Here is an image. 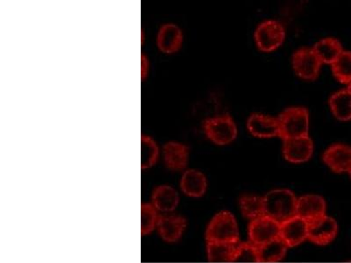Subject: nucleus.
Returning <instances> with one entry per match:
<instances>
[{"mask_svg": "<svg viewBox=\"0 0 351 263\" xmlns=\"http://www.w3.org/2000/svg\"><path fill=\"white\" fill-rule=\"evenodd\" d=\"M298 197L288 189H276L263 196L265 214L281 224L296 216Z\"/></svg>", "mask_w": 351, "mask_h": 263, "instance_id": "obj_1", "label": "nucleus"}, {"mask_svg": "<svg viewBox=\"0 0 351 263\" xmlns=\"http://www.w3.org/2000/svg\"><path fill=\"white\" fill-rule=\"evenodd\" d=\"M206 242H240L239 227L236 217L228 211L216 214L206 229Z\"/></svg>", "mask_w": 351, "mask_h": 263, "instance_id": "obj_2", "label": "nucleus"}, {"mask_svg": "<svg viewBox=\"0 0 351 263\" xmlns=\"http://www.w3.org/2000/svg\"><path fill=\"white\" fill-rule=\"evenodd\" d=\"M278 121L282 139L309 136L310 115L306 108L295 106L285 109Z\"/></svg>", "mask_w": 351, "mask_h": 263, "instance_id": "obj_3", "label": "nucleus"}, {"mask_svg": "<svg viewBox=\"0 0 351 263\" xmlns=\"http://www.w3.org/2000/svg\"><path fill=\"white\" fill-rule=\"evenodd\" d=\"M203 129L206 137L216 145H228L237 136V125L228 114L208 118L204 122Z\"/></svg>", "mask_w": 351, "mask_h": 263, "instance_id": "obj_4", "label": "nucleus"}, {"mask_svg": "<svg viewBox=\"0 0 351 263\" xmlns=\"http://www.w3.org/2000/svg\"><path fill=\"white\" fill-rule=\"evenodd\" d=\"M285 38V27L278 21H263L255 31L256 46L263 52L274 51L283 44Z\"/></svg>", "mask_w": 351, "mask_h": 263, "instance_id": "obj_5", "label": "nucleus"}, {"mask_svg": "<svg viewBox=\"0 0 351 263\" xmlns=\"http://www.w3.org/2000/svg\"><path fill=\"white\" fill-rule=\"evenodd\" d=\"M280 224L266 215L250 221L247 229L250 242L258 247L280 238Z\"/></svg>", "mask_w": 351, "mask_h": 263, "instance_id": "obj_6", "label": "nucleus"}, {"mask_svg": "<svg viewBox=\"0 0 351 263\" xmlns=\"http://www.w3.org/2000/svg\"><path fill=\"white\" fill-rule=\"evenodd\" d=\"M322 62L312 48L299 49L293 55L294 71L302 79L313 81L319 77Z\"/></svg>", "mask_w": 351, "mask_h": 263, "instance_id": "obj_7", "label": "nucleus"}, {"mask_svg": "<svg viewBox=\"0 0 351 263\" xmlns=\"http://www.w3.org/2000/svg\"><path fill=\"white\" fill-rule=\"evenodd\" d=\"M187 227V221L184 216L175 214L160 216L156 233L160 239L166 243H176L183 237Z\"/></svg>", "mask_w": 351, "mask_h": 263, "instance_id": "obj_8", "label": "nucleus"}, {"mask_svg": "<svg viewBox=\"0 0 351 263\" xmlns=\"http://www.w3.org/2000/svg\"><path fill=\"white\" fill-rule=\"evenodd\" d=\"M337 221L327 214L308 222V240L319 246L331 243L337 236Z\"/></svg>", "mask_w": 351, "mask_h": 263, "instance_id": "obj_9", "label": "nucleus"}, {"mask_svg": "<svg viewBox=\"0 0 351 263\" xmlns=\"http://www.w3.org/2000/svg\"><path fill=\"white\" fill-rule=\"evenodd\" d=\"M162 155L168 170L175 172L187 170L190 149L186 144L175 140L166 142L162 147Z\"/></svg>", "mask_w": 351, "mask_h": 263, "instance_id": "obj_10", "label": "nucleus"}, {"mask_svg": "<svg viewBox=\"0 0 351 263\" xmlns=\"http://www.w3.org/2000/svg\"><path fill=\"white\" fill-rule=\"evenodd\" d=\"M280 238L288 247L300 245L308 240V222L299 216L280 224Z\"/></svg>", "mask_w": 351, "mask_h": 263, "instance_id": "obj_11", "label": "nucleus"}, {"mask_svg": "<svg viewBox=\"0 0 351 263\" xmlns=\"http://www.w3.org/2000/svg\"><path fill=\"white\" fill-rule=\"evenodd\" d=\"M283 155L291 164H303L312 158L313 143L309 136L283 140Z\"/></svg>", "mask_w": 351, "mask_h": 263, "instance_id": "obj_12", "label": "nucleus"}, {"mask_svg": "<svg viewBox=\"0 0 351 263\" xmlns=\"http://www.w3.org/2000/svg\"><path fill=\"white\" fill-rule=\"evenodd\" d=\"M184 34L181 28L174 23H165L159 27L156 34V47L160 52L172 55L181 49Z\"/></svg>", "mask_w": 351, "mask_h": 263, "instance_id": "obj_13", "label": "nucleus"}, {"mask_svg": "<svg viewBox=\"0 0 351 263\" xmlns=\"http://www.w3.org/2000/svg\"><path fill=\"white\" fill-rule=\"evenodd\" d=\"M180 194L175 188L169 184H160L154 188L150 203L161 214H168L175 212L180 205Z\"/></svg>", "mask_w": 351, "mask_h": 263, "instance_id": "obj_14", "label": "nucleus"}, {"mask_svg": "<svg viewBox=\"0 0 351 263\" xmlns=\"http://www.w3.org/2000/svg\"><path fill=\"white\" fill-rule=\"evenodd\" d=\"M327 203L322 196L317 194H306L298 197L296 215L310 222L326 215Z\"/></svg>", "mask_w": 351, "mask_h": 263, "instance_id": "obj_15", "label": "nucleus"}, {"mask_svg": "<svg viewBox=\"0 0 351 263\" xmlns=\"http://www.w3.org/2000/svg\"><path fill=\"white\" fill-rule=\"evenodd\" d=\"M324 162L335 173H349L351 170V147L334 144L324 153Z\"/></svg>", "mask_w": 351, "mask_h": 263, "instance_id": "obj_16", "label": "nucleus"}, {"mask_svg": "<svg viewBox=\"0 0 351 263\" xmlns=\"http://www.w3.org/2000/svg\"><path fill=\"white\" fill-rule=\"evenodd\" d=\"M247 127L253 136L268 139L280 136L278 118L262 114H253L247 121Z\"/></svg>", "mask_w": 351, "mask_h": 263, "instance_id": "obj_17", "label": "nucleus"}, {"mask_svg": "<svg viewBox=\"0 0 351 263\" xmlns=\"http://www.w3.org/2000/svg\"><path fill=\"white\" fill-rule=\"evenodd\" d=\"M181 192L184 195L193 199L202 197L205 195L208 190V179L203 172L189 168L182 174L180 179Z\"/></svg>", "mask_w": 351, "mask_h": 263, "instance_id": "obj_18", "label": "nucleus"}, {"mask_svg": "<svg viewBox=\"0 0 351 263\" xmlns=\"http://www.w3.org/2000/svg\"><path fill=\"white\" fill-rule=\"evenodd\" d=\"M312 49L322 64H333L343 52L341 42L335 38L322 39Z\"/></svg>", "mask_w": 351, "mask_h": 263, "instance_id": "obj_19", "label": "nucleus"}, {"mask_svg": "<svg viewBox=\"0 0 351 263\" xmlns=\"http://www.w3.org/2000/svg\"><path fill=\"white\" fill-rule=\"evenodd\" d=\"M332 114L337 120L347 121L351 120V92L349 89L341 90L335 92L329 99Z\"/></svg>", "mask_w": 351, "mask_h": 263, "instance_id": "obj_20", "label": "nucleus"}, {"mask_svg": "<svg viewBox=\"0 0 351 263\" xmlns=\"http://www.w3.org/2000/svg\"><path fill=\"white\" fill-rule=\"evenodd\" d=\"M160 149L158 142L148 134L141 136V168L149 170L158 164Z\"/></svg>", "mask_w": 351, "mask_h": 263, "instance_id": "obj_21", "label": "nucleus"}, {"mask_svg": "<svg viewBox=\"0 0 351 263\" xmlns=\"http://www.w3.org/2000/svg\"><path fill=\"white\" fill-rule=\"evenodd\" d=\"M259 262L272 263L282 261L289 249L280 238L258 247Z\"/></svg>", "mask_w": 351, "mask_h": 263, "instance_id": "obj_22", "label": "nucleus"}, {"mask_svg": "<svg viewBox=\"0 0 351 263\" xmlns=\"http://www.w3.org/2000/svg\"><path fill=\"white\" fill-rule=\"evenodd\" d=\"M239 208L244 217L253 221L265 216L263 197L255 194H245L240 197Z\"/></svg>", "mask_w": 351, "mask_h": 263, "instance_id": "obj_23", "label": "nucleus"}, {"mask_svg": "<svg viewBox=\"0 0 351 263\" xmlns=\"http://www.w3.org/2000/svg\"><path fill=\"white\" fill-rule=\"evenodd\" d=\"M237 244L206 242V255H208V261L211 262H233Z\"/></svg>", "mask_w": 351, "mask_h": 263, "instance_id": "obj_24", "label": "nucleus"}, {"mask_svg": "<svg viewBox=\"0 0 351 263\" xmlns=\"http://www.w3.org/2000/svg\"><path fill=\"white\" fill-rule=\"evenodd\" d=\"M161 214L150 202L141 205V234L148 236L156 231Z\"/></svg>", "mask_w": 351, "mask_h": 263, "instance_id": "obj_25", "label": "nucleus"}, {"mask_svg": "<svg viewBox=\"0 0 351 263\" xmlns=\"http://www.w3.org/2000/svg\"><path fill=\"white\" fill-rule=\"evenodd\" d=\"M332 66L334 76L339 82L351 84V52L343 51Z\"/></svg>", "mask_w": 351, "mask_h": 263, "instance_id": "obj_26", "label": "nucleus"}, {"mask_svg": "<svg viewBox=\"0 0 351 263\" xmlns=\"http://www.w3.org/2000/svg\"><path fill=\"white\" fill-rule=\"evenodd\" d=\"M233 262H259L258 247L250 241L238 243Z\"/></svg>", "mask_w": 351, "mask_h": 263, "instance_id": "obj_27", "label": "nucleus"}, {"mask_svg": "<svg viewBox=\"0 0 351 263\" xmlns=\"http://www.w3.org/2000/svg\"><path fill=\"white\" fill-rule=\"evenodd\" d=\"M150 62L148 56L141 55V79L145 81L149 74Z\"/></svg>", "mask_w": 351, "mask_h": 263, "instance_id": "obj_28", "label": "nucleus"}, {"mask_svg": "<svg viewBox=\"0 0 351 263\" xmlns=\"http://www.w3.org/2000/svg\"><path fill=\"white\" fill-rule=\"evenodd\" d=\"M348 89H349L351 92V84H349V87H348Z\"/></svg>", "mask_w": 351, "mask_h": 263, "instance_id": "obj_29", "label": "nucleus"}, {"mask_svg": "<svg viewBox=\"0 0 351 263\" xmlns=\"http://www.w3.org/2000/svg\"><path fill=\"white\" fill-rule=\"evenodd\" d=\"M349 174H350V177H351V170L350 171Z\"/></svg>", "mask_w": 351, "mask_h": 263, "instance_id": "obj_30", "label": "nucleus"}]
</instances>
